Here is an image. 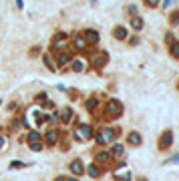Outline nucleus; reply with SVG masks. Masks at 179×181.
<instances>
[{
  "label": "nucleus",
  "mask_w": 179,
  "mask_h": 181,
  "mask_svg": "<svg viewBox=\"0 0 179 181\" xmlns=\"http://www.w3.org/2000/svg\"><path fill=\"white\" fill-rule=\"evenodd\" d=\"M113 139H115V131L109 129V127H105L99 135H97V141H99V143H111Z\"/></svg>",
  "instance_id": "f257e3e1"
},
{
  "label": "nucleus",
  "mask_w": 179,
  "mask_h": 181,
  "mask_svg": "<svg viewBox=\"0 0 179 181\" xmlns=\"http://www.w3.org/2000/svg\"><path fill=\"white\" fill-rule=\"evenodd\" d=\"M91 135H93V131L89 125H80L77 129V139H91Z\"/></svg>",
  "instance_id": "f03ea898"
},
{
  "label": "nucleus",
  "mask_w": 179,
  "mask_h": 181,
  "mask_svg": "<svg viewBox=\"0 0 179 181\" xmlns=\"http://www.w3.org/2000/svg\"><path fill=\"white\" fill-rule=\"evenodd\" d=\"M171 141H173V135H171V131H165V133L161 135V139H159V147H161V149L171 147Z\"/></svg>",
  "instance_id": "7ed1b4c3"
},
{
  "label": "nucleus",
  "mask_w": 179,
  "mask_h": 181,
  "mask_svg": "<svg viewBox=\"0 0 179 181\" xmlns=\"http://www.w3.org/2000/svg\"><path fill=\"white\" fill-rule=\"evenodd\" d=\"M71 171H73L74 175H83L85 167H83V163H80V161L77 159V161H73V163H71Z\"/></svg>",
  "instance_id": "20e7f679"
},
{
  "label": "nucleus",
  "mask_w": 179,
  "mask_h": 181,
  "mask_svg": "<svg viewBox=\"0 0 179 181\" xmlns=\"http://www.w3.org/2000/svg\"><path fill=\"white\" fill-rule=\"evenodd\" d=\"M107 109H109V113H111V115H115V117H117V115H121V105L117 103V101H111Z\"/></svg>",
  "instance_id": "39448f33"
},
{
  "label": "nucleus",
  "mask_w": 179,
  "mask_h": 181,
  "mask_svg": "<svg viewBox=\"0 0 179 181\" xmlns=\"http://www.w3.org/2000/svg\"><path fill=\"white\" fill-rule=\"evenodd\" d=\"M65 40H66L65 34H59L56 40H54V48H56V50H62V48H65Z\"/></svg>",
  "instance_id": "423d86ee"
},
{
  "label": "nucleus",
  "mask_w": 179,
  "mask_h": 181,
  "mask_svg": "<svg viewBox=\"0 0 179 181\" xmlns=\"http://www.w3.org/2000/svg\"><path fill=\"white\" fill-rule=\"evenodd\" d=\"M127 139H129V143H131V145H141V135L135 133V131H133V133H129V137H127Z\"/></svg>",
  "instance_id": "0eeeda50"
},
{
  "label": "nucleus",
  "mask_w": 179,
  "mask_h": 181,
  "mask_svg": "<svg viewBox=\"0 0 179 181\" xmlns=\"http://www.w3.org/2000/svg\"><path fill=\"white\" fill-rule=\"evenodd\" d=\"M86 40H89V42H97V40H99V34L95 32V30H89V32H86Z\"/></svg>",
  "instance_id": "6e6552de"
},
{
  "label": "nucleus",
  "mask_w": 179,
  "mask_h": 181,
  "mask_svg": "<svg viewBox=\"0 0 179 181\" xmlns=\"http://www.w3.org/2000/svg\"><path fill=\"white\" fill-rule=\"evenodd\" d=\"M115 36H117V38H119V40H123V38H125V36H127V32H125V28H123V26H119V28H115Z\"/></svg>",
  "instance_id": "1a4fd4ad"
},
{
  "label": "nucleus",
  "mask_w": 179,
  "mask_h": 181,
  "mask_svg": "<svg viewBox=\"0 0 179 181\" xmlns=\"http://www.w3.org/2000/svg\"><path fill=\"white\" fill-rule=\"evenodd\" d=\"M73 68L77 71V73H80V71H85V60H74Z\"/></svg>",
  "instance_id": "9d476101"
},
{
  "label": "nucleus",
  "mask_w": 179,
  "mask_h": 181,
  "mask_svg": "<svg viewBox=\"0 0 179 181\" xmlns=\"http://www.w3.org/2000/svg\"><path fill=\"white\" fill-rule=\"evenodd\" d=\"M131 26L135 28V30H141V26H143V20H141V18H133V20H131Z\"/></svg>",
  "instance_id": "9b49d317"
},
{
  "label": "nucleus",
  "mask_w": 179,
  "mask_h": 181,
  "mask_svg": "<svg viewBox=\"0 0 179 181\" xmlns=\"http://www.w3.org/2000/svg\"><path fill=\"white\" fill-rule=\"evenodd\" d=\"M60 117H62V121H71V117H73V113H71V109H62V113H60Z\"/></svg>",
  "instance_id": "f8f14e48"
},
{
  "label": "nucleus",
  "mask_w": 179,
  "mask_h": 181,
  "mask_svg": "<svg viewBox=\"0 0 179 181\" xmlns=\"http://www.w3.org/2000/svg\"><path fill=\"white\" fill-rule=\"evenodd\" d=\"M56 139H59V133H56V131H50V133L47 135V141H48V143H54Z\"/></svg>",
  "instance_id": "ddd939ff"
},
{
  "label": "nucleus",
  "mask_w": 179,
  "mask_h": 181,
  "mask_svg": "<svg viewBox=\"0 0 179 181\" xmlns=\"http://www.w3.org/2000/svg\"><path fill=\"white\" fill-rule=\"evenodd\" d=\"M85 44H86V42H85V38L77 36V40H74V47H77V48H85Z\"/></svg>",
  "instance_id": "4468645a"
},
{
  "label": "nucleus",
  "mask_w": 179,
  "mask_h": 181,
  "mask_svg": "<svg viewBox=\"0 0 179 181\" xmlns=\"http://www.w3.org/2000/svg\"><path fill=\"white\" fill-rule=\"evenodd\" d=\"M123 153V145H121V143H117V145H115V149H113V155H121Z\"/></svg>",
  "instance_id": "2eb2a0df"
},
{
  "label": "nucleus",
  "mask_w": 179,
  "mask_h": 181,
  "mask_svg": "<svg viewBox=\"0 0 179 181\" xmlns=\"http://www.w3.org/2000/svg\"><path fill=\"white\" fill-rule=\"evenodd\" d=\"M89 173H91V177H99V169H97V165H93V167L89 169Z\"/></svg>",
  "instance_id": "dca6fc26"
},
{
  "label": "nucleus",
  "mask_w": 179,
  "mask_h": 181,
  "mask_svg": "<svg viewBox=\"0 0 179 181\" xmlns=\"http://www.w3.org/2000/svg\"><path fill=\"white\" fill-rule=\"evenodd\" d=\"M171 54H173V56H179V44H177V42L173 44V48H171Z\"/></svg>",
  "instance_id": "f3484780"
},
{
  "label": "nucleus",
  "mask_w": 179,
  "mask_h": 181,
  "mask_svg": "<svg viewBox=\"0 0 179 181\" xmlns=\"http://www.w3.org/2000/svg\"><path fill=\"white\" fill-rule=\"evenodd\" d=\"M59 62H60V65H66V62H68V56H66V54H60V56H59Z\"/></svg>",
  "instance_id": "a211bd4d"
},
{
  "label": "nucleus",
  "mask_w": 179,
  "mask_h": 181,
  "mask_svg": "<svg viewBox=\"0 0 179 181\" xmlns=\"http://www.w3.org/2000/svg\"><path fill=\"white\" fill-rule=\"evenodd\" d=\"M95 107H97V101H95V99H93V101H89V103H86V109H91V111H93Z\"/></svg>",
  "instance_id": "6ab92c4d"
},
{
  "label": "nucleus",
  "mask_w": 179,
  "mask_h": 181,
  "mask_svg": "<svg viewBox=\"0 0 179 181\" xmlns=\"http://www.w3.org/2000/svg\"><path fill=\"white\" fill-rule=\"evenodd\" d=\"M97 159H99V161H107V159H109V155H107V153H101V155H97Z\"/></svg>",
  "instance_id": "aec40b11"
},
{
  "label": "nucleus",
  "mask_w": 179,
  "mask_h": 181,
  "mask_svg": "<svg viewBox=\"0 0 179 181\" xmlns=\"http://www.w3.org/2000/svg\"><path fill=\"white\" fill-rule=\"evenodd\" d=\"M157 2H159V0H147V4H149V6H157Z\"/></svg>",
  "instance_id": "412c9836"
},
{
  "label": "nucleus",
  "mask_w": 179,
  "mask_h": 181,
  "mask_svg": "<svg viewBox=\"0 0 179 181\" xmlns=\"http://www.w3.org/2000/svg\"><path fill=\"white\" fill-rule=\"evenodd\" d=\"M4 143H6V139H4V137H0V147H4Z\"/></svg>",
  "instance_id": "4be33fe9"
},
{
  "label": "nucleus",
  "mask_w": 179,
  "mask_h": 181,
  "mask_svg": "<svg viewBox=\"0 0 179 181\" xmlns=\"http://www.w3.org/2000/svg\"><path fill=\"white\" fill-rule=\"evenodd\" d=\"M171 2H173V0H165V2H163V6H169Z\"/></svg>",
  "instance_id": "5701e85b"
},
{
  "label": "nucleus",
  "mask_w": 179,
  "mask_h": 181,
  "mask_svg": "<svg viewBox=\"0 0 179 181\" xmlns=\"http://www.w3.org/2000/svg\"><path fill=\"white\" fill-rule=\"evenodd\" d=\"M16 6H18V8H22V0H16Z\"/></svg>",
  "instance_id": "b1692460"
}]
</instances>
